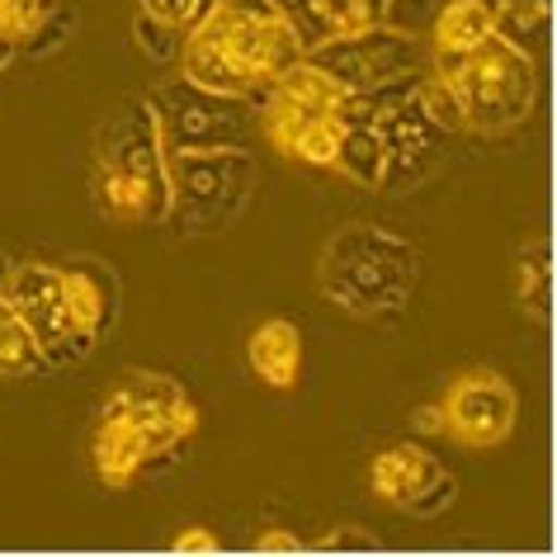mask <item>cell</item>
Returning <instances> with one entry per match:
<instances>
[{
    "mask_svg": "<svg viewBox=\"0 0 557 557\" xmlns=\"http://www.w3.org/2000/svg\"><path fill=\"white\" fill-rule=\"evenodd\" d=\"M0 29H5V24H0Z\"/></svg>",
    "mask_w": 557,
    "mask_h": 557,
    "instance_id": "cell-38",
    "label": "cell"
},
{
    "mask_svg": "<svg viewBox=\"0 0 557 557\" xmlns=\"http://www.w3.org/2000/svg\"><path fill=\"white\" fill-rule=\"evenodd\" d=\"M10 308L24 317V326L44 345L52 373L81 364L72 350V317H66V288H62V264L48 260H15V274L5 284Z\"/></svg>",
    "mask_w": 557,
    "mask_h": 557,
    "instance_id": "cell-12",
    "label": "cell"
},
{
    "mask_svg": "<svg viewBox=\"0 0 557 557\" xmlns=\"http://www.w3.org/2000/svg\"><path fill=\"white\" fill-rule=\"evenodd\" d=\"M180 76L194 81V86H203V90H213V95H232V100H246V104L260 109V95L250 90V81L199 34H189L185 48H180Z\"/></svg>",
    "mask_w": 557,
    "mask_h": 557,
    "instance_id": "cell-18",
    "label": "cell"
},
{
    "mask_svg": "<svg viewBox=\"0 0 557 557\" xmlns=\"http://www.w3.org/2000/svg\"><path fill=\"white\" fill-rule=\"evenodd\" d=\"M331 171H341L355 189L379 194V185H383V137H379V128H345Z\"/></svg>",
    "mask_w": 557,
    "mask_h": 557,
    "instance_id": "cell-21",
    "label": "cell"
},
{
    "mask_svg": "<svg viewBox=\"0 0 557 557\" xmlns=\"http://www.w3.org/2000/svg\"><path fill=\"white\" fill-rule=\"evenodd\" d=\"M312 66H322L326 76H336L345 90H369V86H383V81H397V76H411V72H425L430 62V48L411 34H397L387 24H369L350 38H336V44H322L308 52Z\"/></svg>",
    "mask_w": 557,
    "mask_h": 557,
    "instance_id": "cell-8",
    "label": "cell"
},
{
    "mask_svg": "<svg viewBox=\"0 0 557 557\" xmlns=\"http://www.w3.org/2000/svg\"><path fill=\"white\" fill-rule=\"evenodd\" d=\"M194 34L208 38V44L250 81L260 104L274 81L284 76L288 66L302 62V44L270 0H218V10Z\"/></svg>",
    "mask_w": 557,
    "mask_h": 557,
    "instance_id": "cell-5",
    "label": "cell"
},
{
    "mask_svg": "<svg viewBox=\"0 0 557 557\" xmlns=\"http://www.w3.org/2000/svg\"><path fill=\"white\" fill-rule=\"evenodd\" d=\"M364 10H373V15H383V0H359Z\"/></svg>",
    "mask_w": 557,
    "mask_h": 557,
    "instance_id": "cell-37",
    "label": "cell"
},
{
    "mask_svg": "<svg viewBox=\"0 0 557 557\" xmlns=\"http://www.w3.org/2000/svg\"><path fill=\"white\" fill-rule=\"evenodd\" d=\"M411 430H416V435H444V407H440V401L416 407L411 411Z\"/></svg>",
    "mask_w": 557,
    "mask_h": 557,
    "instance_id": "cell-34",
    "label": "cell"
},
{
    "mask_svg": "<svg viewBox=\"0 0 557 557\" xmlns=\"http://www.w3.org/2000/svg\"><path fill=\"white\" fill-rule=\"evenodd\" d=\"M38 373H52L44 345L10 308V298H0V379H38Z\"/></svg>",
    "mask_w": 557,
    "mask_h": 557,
    "instance_id": "cell-20",
    "label": "cell"
},
{
    "mask_svg": "<svg viewBox=\"0 0 557 557\" xmlns=\"http://www.w3.org/2000/svg\"><path fill=\"white\" fill-rule=\"evenodd\" d=\"M246 364L264 387L288 393L302 379V331L288 317H264L246 336Z\"/></svg>",
    "mask_w": 557,
    "mask_h": 557,
    "instance_id": "cell-16",
    "label": "cell"
},
{
    "mask_svg": "<svg viewBox=\"0 0 557 557\" xmlns=\"http://www.w3.org/2000/svg\"><path fill=\"white\" fill-rule=\"evenodd\" d=\"M147 463H151V458L143 449V440H137L128 425H119V421H100V425H95V435H90V468H95V478H100L109 492L133 486L137 472H143Z\"/></svg>",
    "mask_w": 557,
    "mask_h": 557,
    "instance_id": "cell-17",
    "label": "cell"
},
{
    "mask_svg": "<svg viewBox=\"0 0 557 557\" xmlns=\"http://www.w3.org/2000/svg\"><path fill=\"white\" fill-rule=\"evenodd\" d=\"M416 100L425 104V114L440 123L444 133H463V104H458V95L444 86L440 76L421 72V86H416Z\"/></svg>",
    "mask_w": 557,
    "mask_h": 557,
    "instance_id": "cell-28",
    "label": "cell"
},
{
    "mask_svg": "<svg viewBox=\"0 0 557 557\" xmlns=\"http://www.w3.org/2000/svg\"><path fill=\"white\" fill-rule=\"evenodd\" d=\"M520 302H524V312H534L539 322H548V302H553L548 242H539L534 250H524L520 256Z\"/></svg>",
    "mask_w": 557,
    "mask_h": 557,
    "instance_id": "cell-24",
    "label": "cell"
},
{
    "mask_svg": "<svg viewBox=\"0 0 557 557\" xmlns=\"http://www.w3.org/2000/svg\"><path fill=\"white\" fill-rule=\"evenodd\" d=\"M379 137H383V185L379 194H401L421 189L430 175L449 161V147H454V133H444L435 119L425 114V104L416 100V90L401 100L393 114H383L379 123Z\"/></svg>",
    "mask_w": 557,
    "mask_h": 557,
    "instance_id": "cell-9",
    "label": "cell"
},
{
    "mask_svg": "<svg viewBox=\"0 0 557 557\" xmlns=\"http://www.w3.org/2000/svg\"><path fill=\"white\" fill-rule=\"evenodd\" d=\"M58 5L62 0H0V24L24 44V38H34L52 15H58Z\"/></svg>",
    "mask_w": 557,
    "mask_h": 557,
    "instance_id": "cell-29",
    "label": "cell"
},
{
    "mask_svg": "<svg viewBox=\"0 0 557 557\" xmlns=\"http://www.w3.org/2000/svg\"><path fill=\"white\" fill-rule=\"evenodd\" d=\"M317 548H326V553H379V539L364 534L359 524H341V529H331Z\"/></svg>",
    "mask_w": 557,
    "mask_h": 557,
    "instance_id": "cell-31",
    "label": "cell"
},
{
    "mask_svg": "<svg viewBox=\"0 0 557 557\" xmlns=\"http://www.w3.org/2000/svg\"><path fill=\"white\" fill-rule=\"evenodd\" d=\"M317 284L341 312L379 322L411 302L421 284V250L379 222H345L317 260Z\"/></svg>",
    "mask_w": 557,
    "mask_h": 557,
    "instance_id": "cell-1",
    "label": "cell"
},
{
    "mask_svg": "<svg viewBox=\"0 0 557 557\" xmlns=\"http://www.w3.org/2000/svg\"><path fill=\"white\" fill-rule=\"evenodd\" d=\"M10 274H15V256H10V250H0V298H5Z\"/></svg>",
    "mask_w": 557,
    "mask_h": 557,
    "instance_id": "cell-36",
    "label": "cell"
},
{
    "mask_svg": "<svg viewBox=\"0 0 557 557\" xmlns=\"http://www.w3.org/2000/svg\"><path fill=\"white\" fill-rule=\"evenodd\" d=\"M133 38H137V48H143L151 62L165 66V62H180V48H185L189 34H180V29H171V24H161V20H151V15H143V10H137Z\"/></svg>",
    "mask_w": 557,
    "mask_h": 557,
    "instance_id": "cell-25",
    "label": "cell"
},
{
    "mask_svg": "<svg viewBox=\"0 0 557 557\" xmlns=\"http://www.w3.org/2000/svg\"><path fill=\"white\" fill-rule=\"evenodd\" d=\"M548 20H553V0H496V29L506 44H515L520 52L543 48L548 38ZM534 58V52H529Z\"/></svg>",
    "mask_w": 557,
    "mask_h": 557,
    "instance_id": "cell-22",
    "label": "cell"
},
{
    "mask_svg": "<svg viewBox=\"0 0 557 557\" xmlns=\"http://www.w3.org/2000/svg\"><path fill=\"white\" fill-rule=\"evenodd\" d=\"M425 72L440 76L444 86L458 95V104H463V133L500 137V133L529 123V114H534L539 66L529 52L506 44L500 34H486L482 44L468 52L430 48Z\"/></svg>",
    "mask_w": 557,
    "mask_h": 557,
    "instance_id": "cell-3",
    "label": "cell"
},
{
    "mask_svg": "<svg viewBox=\"0 0 557 557\" xmlns=\"http://www.w3.org/2000/svg\"><path fill=\"white\" fill-rule=\"evenodd\" d=\"M440 407H444V435L463 444V449L486 454L510 440L515 416H520V397H515V387L496 369H468L449 383Z\"/></svg>",
    "mask_w": 557,
    "mask_h": 557,
    "instance_id": "cell-10",
    "label": "cell"
},
{
    "mask_svg": "<svg viewBox=\"0 0 557 557\" xmlns=\"http://www.w3.org/2000/svg\"><path fill=\"white\" fill-rule=\"evenodd\" d=\"M496 29V0H444V10L430 24L435 52H468Z\"/></svg>",
    "mask_w": 557,
    "mask_h": 557,
    "instance_id": "cell-19",
    "label": "cell"
},
{
    "mask_svg": "<svg viewBox=\"0 0 557 557\" xmlns=\"http://www.w3.org/2000/svg\"><path fill=\"white\" fill-rule=\"evenodd\" d=\"M137 10L151 20H161V24H171L180 34H194L218 10V0H137Z\"/></svg>",
    "mask_w": 557,
    "mask_h": 557,
    "instance_id": "cell-26",
    "label": "cell"
},
{
    "mask_svg": "<svg viewBox=\"0 0 557 557\" xmlns=\"http://www.w3.org/2000/svg\"><path fill=\"white\" fill-rule=\"evenodd\" d=\"M165 180H171L165 227L175 236H218L256 199L260 161L246 147L165 151Z\"/></svg>",
    "mask_w": 557,
    "mask_h": 557,
    "instance_id": "cell-4",
    "label": "cell"
},
{
    "mask_svg": "<svg viewBox=\"0 0 557 557\" xmlns=\"http://www.w3.org/2000/svg\"><path fill=\"white\" fill-rule=\"evenodd\" d=\"M66 34H72V10L58 5V15H52L44 29H38L34 38H24L20 52H34V58H48V52H58L66 44Z\"/></svg>",
    "mask_w": 557,
    "mask_h": 557,
    "instance_id": "cell-30",
    "label": "cell"
},
{
    "mask_svg": "<svg viewBox=\"0 0 557 557\" xmlns=\"http://www.w3.org/2000/svg\"><path fill=\"white\" fill-rule=\"evenodd\" d=\"M302 548H308V543L298 534H288V529H264L256 539V553H302Z\"/></svg>",
    "mask_w": 557,
    "mask_h": 557,
    "instance_id": "cell-33",
    "label": "cell"
},
{
    "mask_svg": "<svg viewBox=\"0 0 557 557\" xmlns=\"http://www.w3.org/2000/svg\"><path fill=\"white\" fill-rule=\"evenodd\" d=\"M171 548H175V553H218L222 543H218V534H208L203 524H185V529L175 534Z\"/></svg>",
    "mask_w": 557,
    "mask_h": 557,
    "instance_id": "cell-32",
    "label": "cell"
},
{
    "mask_svg": "<svg viewBox=\"0 0 557 557\" xmlns=\"http://www.w3.org/2000/svg\"><path fill=\"white\" fill-rule=\"evenodd\" d=\"M341 100H345V86H341L336 76H326L322 66H312L308 58H302L298 66H288V72L270 86L264 104H260L270 147L278 151L298 128H308V123H322V119H336L341 114Z\"/></svg>",
    "mask_w": 557,
    "mask_h": 557,
    "instance_id": "cell-13",
    "label": "cell"
},
{
    "mask_svg": "<svg viewBox=\"0 0 557 557\" xmlns=\"http://www.w3.org/2000/svg\"><path fill=\"white\" fill-rule=\"evenodd\" d=\"M62 288H66V317H72V350L76 359H86L104 331L114 326L123 284L104 260L81 256L62 264Z\"/></svg>",
    "mask_w": 557,
    "mask_h": 557,
    "instance_id": "cell-14",
    "label": "cell"
},
{
    "mask_svg": "<svg viewBox=\"0 0 557 557\" xmlns=\"http://www.w3.org/2000/svg\"><path fill=\"white\" fill-rule=\"evenodd\" d=\"M147 114L157 123V137L165 151H213V147H242L256 104L213 95L185 76H171L147 95Z\"/></svg>",
    "mask_w": 557,
    "mask_h": 557,
    "instance_id": "cell-6",
    "label": "cell"
},
{
    "mask_svg": "<svg viewBox=\"0 0 557 557\" xmlns=\"http://www.w3.org/2000/svg\"><path fill=\"white\" fill-rule=\"evenodd\" d=\"M440 10H444V0H383L379 24H387V29H397V34L421 38V34H430V24H435Z\"/></svg>",
    "mask_w": 557,
    "mask_h": 557,
    "instance_id": "cell-27",
    "label": "cell"
},
{
    "mask_svg": "<svg viewBox=\"0 0 557 557\" xmlns=\"http://www.w3.org/2000/svg\"><path fill=\"white\" fill-rule=\"evenodd\" d=\"M15 58H20V38L10 34V29H0V72H5Z\"/></svg>",
    "mask_w": 557,
    "mask_h": 557,
    "instance_id": "cell-35",
    "label": "cell"
},
{
    "mask_svg": "<svg viewBox=\"0 0 557 557\" xmlns=\"http://www.w3.org/2000/svg\"><path fill=\"white\" fill-rule=\"evenodd\" d=\"M341 123L336 119H322V123H308L278 147V157L288 161H302V165H317V171H331L336 165V151H341Z\"/></svg>",
    "mask_w": 557,
    "mask_h": 557,
    "instance_id": "cell-23",
    "label": "cell"
},
{
    "mask_svg": "<svg viewBox=\"0 0 557 557\" xmlns=\"http://www.w3.org/2000/svg\"><path fill=\"white\" fill-rule=\"evenodd\" d=\"M100 421L128 425L133 435L143 440L147 458H161L199 430V407H194V397L180 387V379H171V373L128 369L114 387H109Z\"/></svg>",
    "mask_w": 557,
    "mask_h": 557,
    "instance_id": "cell-7",
    "label": "cell"
},
{
    "mask_svg": "<svg viewBox=\"0 0 557 557\" xmlns=\"http://www.w3.org/2000/svg\"><path fill=\"white\" fill-rule=\"evenodd\" d=\"M270 5L294 29V38L302 44V58L322 44H336V38H350L359 29H369V24H379V15L364 10L359 0H270Z\"/></svg>",
    "mask_w": 557,
    "mask_h": 557,
    "instance_id": "cell-15",
    "label": "cell"
},
{
    "mask_svg": "<svg viewBox=\"0 0 557 557\" xmlns=\"http://www.w3.org/2000/svg\"><path fill=\"white\" fill-rule=\"evenodd\" d=\"M369 486H373V500H379V506L416 515V520H435V515L449 510L454 496H458L454 472L444 468L435 454H425L421 444H411V440L407 444H387V449L373 458Z\"/></svg>",
    "mask_w": 557,
    "mask_h": 557,
    "instance_id": "cell-11",
    "label": "cell"
},
{
    "mask_svg": "<svg viewBox=\"0 0 557 557\" xmlns=\"http://www.w3.org/2000/svg\"><path fill=\"white\" fill-rule=\"evenodd\" d=\"M95 208L109 222L143 227V222H165L171 213V180H165V147L157 137L147 104H133L100 123L95 133Z\"/></svg>",
    "mask_w": 557,
    "mask_h": 557,
    "instance_id": "cell-2",
    "label": "cell"
}]
</instances>
